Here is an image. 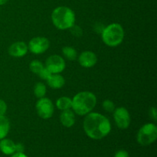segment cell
<instances>
[{
  "label": "cell",
  "mask_w": 157,
  "mask_h": 157,
  "mask_svg": "<svg viewBox=\"0 0 157 157\" xmlns=\"http://www.w3.org/2000/svg\"><path fill=\"white\" fill-rule=\"evenodd\" d=\"M29 48L24 41H16L9 48V54L15 58H21L28 53Z\"/></svg>",
  "instance_id": "obj_11"
},
{
  "label": "cell",
  "mask_w": 157,
  "mask_h": 157,
  "mask_svg": "<svg viewBox=\"0 0 157 157\" xmlns=\"http://www.w3.org/2000/svg\"><path fill=\"white\" fill-rule=\"evenodd\" d=\"M114 157H130V156H129L128 152L126 151V150H119V151H117L116 153H115Z\"/></svg>",
  "instance_id": "obj_24"
},
{
  "label": "cell",
  "mask_w": 157,
  "mask_h": 157,
  "mask_svg": "<svg viewBox=\"0 0 157 157\" xmlns=\"http://www.w3.org/2000/svg\"><path fill=\"white\" fill-rule=\"evenodd\" d=\"M62 53L64 56L69 61H75L78 58V52L71 46H65L62 48Z\"/></svg>",
  "instance_id": "obj_17"
},
{
  "label": "cell",
  "mask_w": 157,
  "mask_h": 157,
  "mask_svg": "<svg viewBox=\"0 0 157 157\" xmlns=\"http://www.w3.org/2000/svg\"><path fill=\"white\" fill-rule=\"evenodd\" d=\"M65 61L58 55H51L45 62V67L52 74H60L65 69Z\"/></svg>",
  "instance_id": "obj_8"
},
{
  "label": "cell",
  "mask_w": 157,
  "mask_h": 157,
  "mask_svg": "<svg viewBox=\"0 0 157 157\" xmlns=\"http://www.w3.org/2000/svg\"><path fill=\"white\" fill-rule=\"evenodd\" d=\"M7 110V105L6 102L0 99V116H3Z\"/></svg>",
  "instance_id": "obj_23"
},
{
  "label": "cell",
  "mask_w": 157,
  "mask_h": 157,
  "mask_svg": "<svg viewBox=\"0 0 157 157\" xmlns=\"http://www.w3.org/2000/svg\"><path fill=\"white\" fill-rule=\"evenodd\" d=\"M150 115L154 121H156L157 119V111L156 107H151L150 110Z\"/></svg>",
  "instance_id": "obj_26"
},
{
  "label": "cell",
  "mask_w": 157,
  "mask_h": 157,
  "mask_svg": "<svg viewBox=\"0 0 157 157\" xmlns=\"http://www.w3.org/2000/svg\"><path fill=\"white\" fill-rule=\"evenodd\" d=\"M78 61L81 66L85 68L93 67L98 62V57L96 54L90 51H85L80 55Z\"/></svg>",
  "instance_id": "obj_10"
},
{
  "label": "cell",
  "mask_w": 157,
  "mask_h": 157,
  "mask_svg": "<svg viewBox=\"0 0 157 157\" xmlns=\"http://www.w3.org/2000/svg\"><path fill=\"white\" fill-rule=\"evenodd\" d=\"M56 106L58 109L61 110H69L72 107V100L68 97H61L56 101Z\"/></svg>",
  "instance_id": "obj_16"
},
{
  "label": "cell",
  "mask_w": 157,
  "mask_h": 157,
  "mask_svg": "<svg viewBox=\"0 0 157 157\" xmlns=\"http://www.w3.org/2000/svg\"><path fill=\"white\" fill-rule=\"evenodd\" d=\"M25 147L21 143H18L15 144V152L16 153H24Z\"/></svg>",
  "instance_id": "obj_25"
},
{
  "label": "cell",
  "mask_w": 157,
  "mask_h": 157,
  "mask_svg": "<svg viewBox=\"0 0 157 157\" xmlns=\"http://www.w3.org/2000/svg\"><path fill=\"white\" fill-rule=\"evenodd\" d=\"M52 21L54 25L60 30L69 29L75 25V14L70 8L59 6L52 12Z\"/></svg>",
  "instance_id": "obj_3"
},
{
  "label": "cell",
  "mask_w": 157,
  "mask_h": 157,
  "mask_svg": "<svg viewBox=\"0 0 157 157\" xmlns=\"http://www.w3.org/2000/svg\"><path fill=\"white\" fill-rule=\"evenodd\" d=\"M50 46V41L44 37H35L29 43V51L35 55H40L48 49Z\"/></svg>",
  "instance_id": "obj_9"
},
{
  "label": "cell",
  "mask_w": 157,
  "mask_h": 157,
  "mask_svg": "<svg viewBox=\"0 0 157 157\" xmlns=\"http://www.w3.org/2000/svg\"><path fill=\"white\" fill-rule=\"evenodd\" d=\"M11 157H28V156H26L24 153H13V155H12Z\"/></svg>",
  "instance_id": "obj_27"
},
{
  "label": "cell",
  "mask_w": 157,
  "mask_h": 157,
  "mask_svg": "<svg viewBox=\"0 0 157 157\" xmlns=\"http://www.w3.org/2000/svg\"><path fill=\"white\" fill-rule=\"evenodd\" d=\"M101 38L105 44L109 47H117L123 42L124 30L118 23H112L105 27L101 32Z\"/></svg>",
  "instance_id": "obj_4"
},
{
  "label": "cell",
  "mask_w": 157,
  "mask_h": 157,
  "mask_svg": "<svg viewBox=\"0 0 157 157\" xmlns=\"http://www.w3.org/2000/svg\"><path fill=\"white\" fill-rule=\"evenodd\" d=\"M51 75H52V73H51V72L49 71L48 70V69L46 68L45 67H44V68L42 69V71L40 72L39 75H38V76H39L40 78H41V79L47 81V80L48 79L49 77L51 76Z\"/></svg>",
  "instance_id": "obj_22"
},
{
  "label": "cell",
  "mask_w": 157,
  "mask_h": 157,
  "mask_svg": "<svg viewBox=\"0 0 157 157\" xmlns=\"http://www.w3.org/2000/svg\"><path fill=\"white\" fill-rule=\"evenodd\" d=\"M69 29H70L71 33L75 37H81V35H83L82 29H81L80 26L75 25V24L72 27H71Z\"/></svg>",
  "instance_id": "obj_21"
},
{
  "label": "cell",
  "mask_w": 157,
  "mask_h": 157,
  "mask_svg": "<svg viewBox=\"0 0 157 157\" xmlns=\"http://www.w3.org/2000/svg\"><path fill=\"white\" fill-rule=\"evenodd\" d=\"M113 118L117 127L121 130H126L128 128L131 122L130 113L127 108L124 107L115 108L113 111Z\"/></svg>",
  "instance_id": "obj_7"
},
{
  "label": "cell",
  "mask_w": 157,
  "mask_h": 157,
  "mask_svg": "<svg viewBox=\"0 0 157 157\" xmlns=\"http://www.w3.org/2000/svg\"><path fill=\"white\" fill-rule=\"evenodd\" d=\"M60 121H61V124L64 127L70 128L73 127L74 124H75V115L72 110H63L62 113L60 116Z\"/></svg>",
  "instance_id": "obj_12"
},
{
  "label": "cell",
  "mask_w": 157,
  "mask_h": 157,
  "mask_svg": "<svg viewBox=\"0 0 157 157\" xmlns=\"http://www.w3.org/2000/svg\"><path fill=\"white\" fill-rule=\"evenodd\" d=\"M44 67V66L43 65L41 61H38V60H34L29 64V68H30L31 71L38 75H39V73L42 71Z\"/></svg>",
  "instance_id": "obj_19"
},
{
  "label": "cell",
  "mask_w": 157,
  "mask_h": 157,
  "mask_svg": "<svg viewBox=\"0 0 157 157\" xmlns=\"http://www.w3.org/2000/svg\"><path fill=\"white\" fill-rule=\"evenodd\" d=\"M36 110L38 115L42 119H49L53 116L54 110V104L50 99L46 98H40L36 103Z\"/></svg>",
  "instance_id": "obj_6"
},
{
  "label": "cell",
  "mask_w": 157,
  "mask_h": 157,
  "mask_svg": "<svg viewBox=\"0 0 157 157\" xmlns=\"http://www.w3.org/2000/svg\"><path fill=\"white\" fill-rule=\"evenodd\" d=\"M103 108L107 112H113L115 110V104L110 100H105L103 102Z\"/></svg>",
  "instance_id": "obj_20"
},
{
  "label": "cell",
  "mask_w": 157,
  "mask_h": 157,
  "mask_svg": "<svg viewBox=\"0 0 157 157\" xmlns=\"http://www.w3.org/2000/svg\"><path fill=\"white\" fill-rule=\"evenodd\" d=\"M0 150L6 155H12L15 153V144L10 139H4L0 140Z\"/></svg>",
  "instance_id": "obj_14"
},
{
  "label": "cell",
  "mask_w": 157,
  "mask_h": 157,
  "mask_svg": "<svg viewBox=\"0 0 157 157\" xmlns=\"http://www.w3.org/2000/svg\"><path fill=\"white\" fill-rule=\"evenodd\" d=\"M10 130V123L7 117L3 115L0 116V140L7 136Z\"/></svg>",
  "instance_id": "obj_15"
},
{
  "label": "cell",
  "mask_w": 157,
  "mask_h": 157,
  "mask_svg": "<svg viewBox=\"0 0 157 157\" xmlns=\"http://www.w3.org/2000/svg\"><path fill=\"white\" fill-rule=\"evenodd\" d=\"M87 136L93 140H101L111 130V124L108 118L100 113H89L83 124Z\"/></svg>",
  "instance_id": "obj_1"
},
{
  "label": "cell",
  "mask_w": 157,
  "mask_h": 157,
  "mask_svg": "<svg viewBox=\"0 0 157 157\" xmlns=\"http://www.w3.org/2000/svg\"><path fill=\"white\" fill-rule=\"evenodd\" d=\"M47 89L45 84L41 82H38L34 87V94L38 98H42L45 96Z\"/></svg>",
  "instance_id": "obj_18"
},
{
  "label": "cell",
  "mask_w": 157,
  "mask_h": 157,
  "mask_svg": "<svg viewBox=\"0 0 157 157\" xmlns=\"http://www.w3.org/2000/svg\"><path fill=\"white\" fill-rule=\"evenodd\" d=\"M97 104V98L90 91H82L77 94L72 99V107L75 113L84 116L90 113Z\"/></svg>",
  "instance_id": "obj_2"
},
{
  "label": "cell",
  "mask_w": 157,
  "mask_h": 157,
  "mask_svg": "<svg viewBox=\"0 0 157 157\" xmlns=\"http://www.w3.org/2000/svg\"><path fill=\"white\" fill-rule=\"evenodd\" d=\"M9 0H0V6H2V5L6 4Z\"/></svg>",
  "instance_id": "obj_28"
},
{
  "label": "cell",
  "mask_w": 157,
  "mask_h": 157,
  "mask_svg": "<svg viewBox=\"0 0 157 157\" xmlns=\"http://www.w3.org/2000/svg\"><path fill=\"white\" fill-rule=\"evenodd\" d=\"M157 139V127L156 124H149L143 126L138 131L137 140L138 144L141 146H149L153 144Z\"/></svg>",
  "instance_id": "obj_5"
},
{
  "label": "cell",
  "mask_w": 157,
  "mask_h": 157,
  "mask_svg": "<svg viewBox=\"0 0 157 157\" xmlns=\"http://www.w3.org/2000/svg\"><path fill=\"white\" fill-rule=\"evenodd\" d=\"M49 87L53 89H60L64 85V78L60 74H52L47 80Z\"/></svg>",
  "instance_id": "obj_13"
}]
</instances>
